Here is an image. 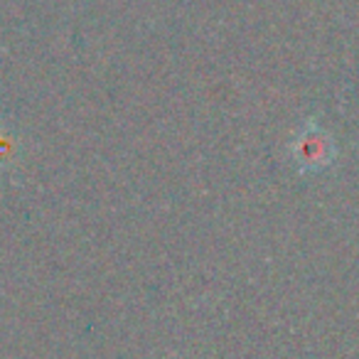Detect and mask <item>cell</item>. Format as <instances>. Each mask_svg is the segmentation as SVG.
<instances>
[{
	"mask_svg": "<svg viewBox=\"0 0 359 359\" xmlns=\"http://www.w3.org/2000/svg\"><path fill=\"white\" fill-rule=\"evenodd\" d=\"M293 155L303 172H318V170L327 168L332 163L334 148L325 130L310 126V128H303L298 133V140L293 143Z\"/></svg>",
	"mask_w": 359,
	"mask_h": 359,
	"instance_id": "obj_1",
	"label": "cell"
}]
</instances>
